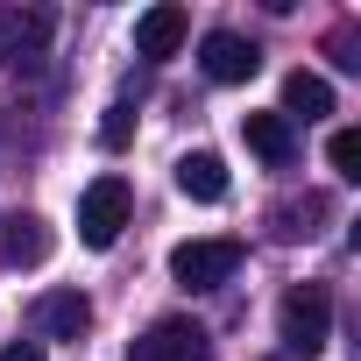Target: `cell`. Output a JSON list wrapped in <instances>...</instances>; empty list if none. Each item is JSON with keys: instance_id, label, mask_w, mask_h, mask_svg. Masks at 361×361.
I'll return each mask as SVG.
<instances>
[{"instance_id": "1", "label": "cell", "mask_w": 361, "mask_h": 361, "mask_svg": "<svg viewBox=\"0 0 361 361\" xmlns=\"http://www.w3.org/2000/svg\"><path fill=\"white\" fill-rule=\"evenodd\" d=\"M276 326H283V347H290L298 361L326 354V340H333V298H326V283H290Z\"/></svg>"}, {"instance_id": "2", "label": "cell", "mask_w": 361, "mask_h": 361, "mask_svg": "<svg viewBox=\"0 0 361 361\" xmlns=\"http://www.w3.org/2000/svg\"><path fill=\"white\" fill-rule=\"evenodd\" d=\"M135 213V192H128V177H92V185L78 192V241L85 248H114L121 227Z\"/></svg>"}, {"instance_id": "3", "label": "cell", "mask_w": 361, "mask_h": 361, "mask_svg": "<svg viewBox=\"0 0 361 361\" xmlns=\"http://www.w3.org/2000/svg\"><path fill=\"white\" fill-rule=\"evenodd\" d=\"M241 269V241L234 234H206V241H177L170 248V276L185 290H220Z\"/></svg>"}, {"instance_id": "4", "label": "cell", "mask_w": 361, "mask_h": 361, "mask_svg": "<svg viewBox=\"0 0 361 361\" xmlns=\"http://www.w3.org/2000/svg\"><path fill=\"white\" fill-rule=\"evenodd\" d=\"M57 15L50 8H0V71H36L50 57Z\"/></svg>"}, {"instance_id": "5", "label": "cell", "mask_w": 361, "mask_h": 361, "mask_svg": "<svg viewBox=\"0 0 361 361\" xmlns=\"http://www.w3.org/2000/svg\"><path fill=\"white\" fill-rule=\"evenodd\" d=\"M199 71H206L213 85H248V78L262 71V50H255L248 36H234V29H213V36L199 43Z\"/></svg>"}, {"instance_id": "6", "label": "cell", "mask_w": 361, "mask_h": 361, "mask_svg": "<svg viewBox=\"0 0 361 361\" xmlns=\"http://www.w3.org/2000/svg\"><path fill=\"white\" fill-rule=\"evenodd\" d=\"M135 361H213V340H206V326H192V319H156V326L135 340Z\"/></svg>"}, {"instance_id": "7", "label": "cell", "mask_w": 361, "mask_h": 361, "mask_svg": "<svg viewBox=\"0 0 361 361\" xmlns=\"http://www.w3.org/2000/svg\"><path fill=\"white\" fill-rule=\"evenodd\" d=\"M185 36H192V15L177 8V0H156V8H142L135 15V57H177L185 50Z\"/></svg>"}, {"instance_id": "8", "label": "cell", "mask_w": 361, "mask_h": 361, "mask_svg": "<svg viewBox=\"0 0 361 361\" xmlns=\"http://www.w3.org/2000/svg\"><path fill=\"white\" fill-rule=\"evenodd\" d=\"M50 248H57V234H50L43 213H8L0 220V255H8V269H43Z\"/></svg>"}, {"instance_id": "9", "label": "cell", "mask_w": 361, "mask_h": 361, "mask_svg": "<svg viewBox=\"0 0 361 361\" xmlns=\"http://www.w3.org/2000/svg\"><path fill=\"white\" fill-rule=\"evenodd\" d=\"M92 326V298L85 290H43L36 298V333L43 340H85Z\"/></svg>"}, {"instance_id": "10", "label": "cell", "mask_w": 361, "mask_h": 361, "mask_svg": "<svg viewBox=\"0 0 361 361\" xmlns=\"http://www.w3.org/2000/svg\"><path fill=\"white\" fill-rule=\"evenodd\" d=\"M177 192L199 199V206H220L227 199V163L213 149H192V156H177Z\"/></svg>"}, {"instance_id": "11", "label": "cell", "mask_w": 361, "mask_h": 361, "mask_svg": "<svg viewBox=\"0 0 361 361\" xmlns=\"http://www.w3.org/2000/svg\"><path fill=\"white\" fill-rule=\"evenodd\" d=\"M333 114V85L319 71H290L283 78V121H326Z\"/></svg>"}, {"instance_id": "12", "label": "cell", "mask_w": 361, "mask_h": 361, "mask_svg": "<svg viewBox=\"0 0 361 361\" xmlns=\"http://www.w3.org/2000/svg\"><path fill=\"white\" fill-rule=\"evenodd\" d=\"M241 142H248L262 163H290V149H298L283 114H241Z\"/></svg>"}, {"instance_id": "13", "label": "cell", "mask_w": 361, "mask_h": 361, "mask_svg": "<svg viewBox=\"0 0 361 361\" xmlns=\"http://www.w3.org/2000/svg\"><path fill=\"white\" fill-rule=\"evenodd\" d=\"M326 163L347 177V185H354V177H361V128H333V142H326Z\"/></svg>"}, {"instance_id": "14", "label": "cell", "mask_w": 361, "mask_h": 361, "mask_svg": "<svg viewBox=\"0 0 361 361\" xmlns=\"http://www.w3.org/2000/svg\"><path fill=\"white\" fill-rule=\"evenodd\" d=\"M135 142V106H106V121H99V149H128Z\"/></svg>"}, {"instance_id": "15", "label": "cell", "mask_w": 361, "mask_h": 361, "mask_svg": "<svg viewBox=\"0 0 361 361\" xmlns=\"http://www.w3.org/2000/svg\"><path fill=\"white\" fill-rule=\"evenodd\" d=\"M0 361H43V347H36V340H8V347H0Z\"/></svg>"}]
</instances>
